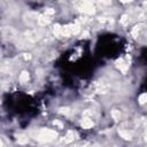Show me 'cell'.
<instances>
[{"label":"cell","instance_id":"ffe728a7","mask_svg":"<svg viewBox=\"0 0 147 147\" xmlns=\"http://www.w3.org/2000/svg\"><path fill=\"white\" fill-rule=\"evenodd\" d=\"M45 14H46V15H48V16H49V15H53V14H54V10H53L52 8H48V9H46Z\"/></svg>","mask_w":147,"mask_h":147},{"label":"cell","instance_id":"e0dca14e","mask_svg":"<svg viewBox=\"0 0 147 147\" xmlns=\"http://www.w3.org/2000/svg\"><path fill=\"white\" fill-rule=\"evenodd\" d=\"M111 116H113L114 119H119V116H121L119 110H113L111 111Z\"/></svg>","mask_w":147,"mask_h":147},{"label":"cell","instance_id":"d6986e66","mask_svg":"<svg viewBox=\"0 0 147 147\" xmlns=\"http://www.w3.org/2000/svg\"><path fill=\"white\" fill-rule=\"evenodd\" d=\"M99 5H101V6H108V5H110V0H95Z\"/></svg>","mask_w":147,"mask_h":147},{"label":"cell","instance_id":"9a60e30c","mask_svg":"<svg viewBox=\"0 0 147 147\" xmlns=\"http://www.w3.org/2000/svg\"><path fill=\"white\" fill-rule=\"evenodd\" d=\"M119 134L124 138V139H131V133L129 131H119Z\"/></svg>","mask_w":147,"mask_h":147},{"label":"cell","instance_id":"52a82bcc","mask_svg":"<svg viewBox=\"0 0 147 147\" xmlns=\"http://www.w3.org/2000/svg\"><path fill=\"white\" fill-rule=\"evenodd\" d=\"M51 22V18H49V16L48 15H39V18H38V24L39 25H41V26H45V25H47L48 23Z\"/></svg>","mask_w":147,"mask_h":147},{"label":"cell","instance_id":"277c9868","mask_svg":"<svg viewBox=\"0 0 147 147\" xmlns=\"http://www.w3.org/2000/svg\"><path fill=\"white\" fill-rule=\"evenodd\" d=\"M41 37V31L40 30H37V29H33V30H29L24 33V37L23 39L28 42H34L37 41L39 38Z\"/></svg>","mask_w":147,"mask_h":147},{"label":"cell","instance_id":"8fae6325","mask_svg":"<svg viewBox=\"0 0 147 147\" xmlns=\"http://www.w3.org/2000/svg\"><path fill=\"white\" fill-rule=\"evenodd\" d=\"M53 33L56 36V37H59V36H62V26H60V25H54V28H53Z\"/></svg>","mask_w":147,"mask_h":147},{"label":"cell","instance_id":"7c38bea8","mask_svg":"<svg viewBox=\"0 0 147 147\" xmlns=\"http://www.w3.org/2000/svg\"><path fill=\"white\" fill-rule=\"evenodd\" d=\"M117 63H118V64H117V67H118L123 72H125V71H126V69H127V64H126V63H124V62H123V60H119Z\"/></svg>","mask_w":147,"mask_h":147},{"label":"cell","instance_id":"30bf717a","mask_svg":"<svg viewBox=\"0 0 147 147\" xmlns=\"http://www.w3.org/2000/svg\"><path fill=\"white\" fill-rule=\"evenodd\" d=\"M74 139H75V132H74V131H69V132L67 133L65 138H64V142H70V141H72Z\"/></svg>","mask_w":147,"mask_h":147},{"label":"cell","instance_id":"6da1fadb","mask_svg":"<svg viewBox=\"0 0 147 147\" xmlns=\"http://www.w3.org/2000/svg\"><path fill=\"white\" fill-rule=\"evenodd\" d=\"M75 5L79 10L84 11L85 14H93L94 13L93 0H76Z\"/></svg>","mask_w":147,"mask_h":147},{"label":"cell","instance_id":"603a6c76","mask_svg":"<svg viewBox=\"0 0 147 147\" xmlns=\"http://www.w3.org/2000/svg\"><path fill=\"white\" fill-rule=\"evenodd\" d=\"M54 125H56V126H59L60 129H62V124H61L60 122H57V121H55V122H54Z\"/></svg>","mask_w":147,"mask_h":147},{"label":"cell","instance_id":"9c48e42d","mask_svg":"<svg viewBox=\"0 0 147 147\" xmlns=\"http://www.w3.org/2000/svg\"><path fill=\"white\" fill-rule=\"evenodd\" d=\"M82 126H83L84 129H90V127H92V126H93L92 119H90V118H84V119L82 121Z\"/></svg>","mask_w":147,"mask_h":147},{"label":"cell","instance_id":"3957f363","mask_svg":"<svg viewBox=\"0 0 147 147\" xmlns=\"http://www.w3.org/2000/svg\"><path fill=\"white\" fill-rule=\"evenodd\" d=\"M37 137L38 138H36V139H39L41 141H52L56 138V132L53 130H49V129H41Z\"/></svg>","mask_w":147,"mask_h":147},{"label":"cell","instance_id":"ac0fdd59","mask_svg":"<svg viewBox=\"0 0 147 147\" xmlns=\"http://www.w3.org/2000/svg\"><path fill=\"white\" fill-rule=\"evenodd\" d=\"M146 101H147V93H144V94H141L139 96V102L140 103H145Z\"/></svg>","mask_w":147,"mask_h":147},{"label":"cell","instance_id":"7402d4cb","mask_svg":"<svg viewBox=\"0 0 147 147\" xmlns=\"http://www.w3.org/2000/svg\"><path fill=\"white\" fill-rule=\"evenodd\" d=\"M61 110H62V111H61L62 114H65V115H67V114H69V109H68V108H62Z\"/></svg>","mask_w":147,"mask_h":147},{"label":"cell","instance_id":"4fadbf2b","mask_svg":"<svg viewBox=\"0 0 147 147\" xmlns=\"http://www.w3.org/2000/svg\"><path fill=\"white\" fill-rule=\"evenodd\" d=\"M28 79H29V74L26 71H23L21 74V76H20V82L21 83H25V82H28Z\"/></svg>","mask_w":147,"mask_h":147},{"label":"cell","instance_id":"2e32d148","mask_svg":"<svg viewBox=\"0 0 147 147\" xmlns=\"http://www.w3.org/2000/svg\"><path fill=\"white\" fill-rule=\"evenodd\" d=\"M130 17H129V15H123L122 16V18H121V23L123 24V25H126L129 22H130V20H129Z\"/></svg>","mask_w":147,"mask_h":147},{"label":"cell","instance_id":"cb8c5ba5","mask_svg":"<svg viewBox=\"0 0 147 147\" xmlns=\"http://www.w3.org/2000/svg\"><path fill=\"white\" fill-rule=\"evenodd\" d=\"M122 2H129V1H132V0H121Z\"/></svg>","mask_w":147,"mask_h":147},{"label":"cell","instance_id":"5b68a950","mask_svg":"<svg viewBox=\"0 0 147 147\" xmlns=\"http://www.w3.org/2000/svg\"><path fill=\"white\" fill-rule=\"evenodd\" d=\"M38 18H39V16H38L36 13H28V14L25 15V22H26L30 26H32V25H34L36 23H38Z\"/></svg>","mask_w":147,"mask_h":147},{"label":"cell","instance_id":"44dd1931","mask_svg":"<svg viewBox=\"0 0 147 147\" xmlns=\"http://www.w3.org/2000/svg\"><path fill=\"white\" fill-rule=\"evenodd\" d=\"M18 141L22 142V144H24V142L28 141V138H25V137H20V138H18Z\"/></svg>","mask_w":147,"mask_h":147},{"label":"cell","instance_id":"d4e9b609","mask_svg":"<svg viewBox=\"0 0 147 147\" xmlns=\"http://www.w3.org/2000/svg\"><path fill=\"white\" fill-rule=\"evenodd\" d=\"M146 141H147V134H146Z\"/></svg>","mask_w":147,"mask_h":147},{"label":"cell","instance_id":"7a4b0ae2","mask_svg":"<svg viewBox=\"0 0 147 147\" xmlns=\"http://www.w3.org/2000/svg\"><path fill=\"white\" fill-rule=\"evenodd\" d=\"M132 36L142 42H147V26L142 24L134 26L132 30Z\"/></svg>","mask_w":147,"mask_h":147},{"label":"cell","instance_id":"8992f818","mask_svg":"<svg viewBox=\"0 0 147 147\" xmlns=\"http://www.w3.org/2000/svg\"><path fill=\"white\" fill-rule=\"evenodd\" d=\"M15 30L13 29V28H3V30H2V34H3V37L6 38V39H11V38H14L15 37Z\"/></svg>","mask_w":147,"mask_h":147},{"label":"cell","instance_id":"ba28073f","mask_svg":"<svg viewBox=\"0 0 147 147\" xmlns=\"http://www.w3.org/2000/svg\"><path fill=\"white\" fill-rule=\"evenodd\" d=\"M70 34H72V24L62 26V36H64V37H69Z\"/></svg>","mask_w":147,"mask_h":147},{"label":"cell","instance_id":"5bb4252c","mask_svg":"<svg viewBox=\"0 0 147 147\" xmlns=\"http://www.w3.org/2000/svg\"><path fill=\"white\" fill-rule=\"evenodd\" d=\"M79 31H80V24L78 22L72 24V34H77Z\"/></svg>","mask_w":147,"mask_h":147}]
</instances>
